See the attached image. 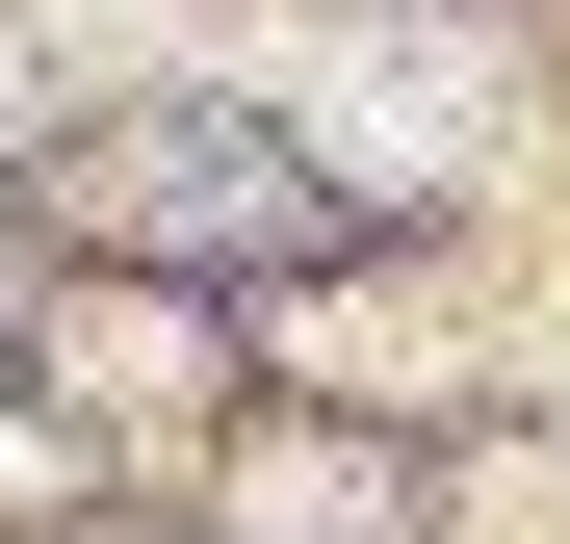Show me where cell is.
<instances>
[{
    "label": "cell",
    "mask_w": 570,
    "mask_h": 544,
    "mask_svg": "<svg viewBox=\"0 0 570 544\" xmlns=\"http://www.w3.org/2000/svg\"><path fill=\"white\" fill-rule=\"evenodd\" d=\"M285 156L312 181H466L493 156V52L466 27H312L285 52Z\"/></svg>",
    "instance_id": "cell-1"
},
{
    "label": "cell",
    "mask_w": 570,
    "mask_h": 544,
    "mask_svg": "<svg viewBox=\"0 0 570 544\" xmlns=\"http://www.w3.org/2000/svg\"><path fill=\"white\" fill-rule=\"evenodd\" d=\"M78 208H105V234H130V208H156V234H312V156H285V130H181V105H156V130L78 156Z\"/></svg>",
    "instance_id": "cell-2"
},
{
    "label": "cell",
    "mask_w": 570,
    "mask_h": 544,
    "mask_svg": "<svg viewBox=\"0 0 570 544\" xmlns=\"http://www.w3.org/2000/svg\"><path fill=\"white\" fill-rule=\"evenodd\" d=\"M390 467H337V441H259V544H363Z\"/></svg>",
    "instance_id": "cell-3"
},
{
    "label": "cell",
    "mask_w": 570,
    "mask_h": 544,
    "mask_svg": "<svg viewBox=\"0 0 570 544\" xmlns=\"http://www.w3.org/2000/svg\"><path fill=\"white\" fill-rule=\"evenodd\" d=\"M0 105H27V78H0Z\"/></svg>",
    "instance_id": "cell-4"
}]
</instances>
